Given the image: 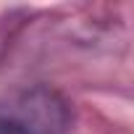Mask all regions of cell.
<instances>
[{"mask_svg": "<svg viewBox=\"0 0 134 134\" xmlns=\"http://www.w3.org/2000/svg\"><path fill=\"white\" fill-rule=\"evenodd\" d=\"M71 121L69 100L45 84L13 90L0 100V124L16 134H69Z\"/></svg>", "mask_w": 134, "mask_h": 134, "instance_id": "1", "label": "cell"}, {"mask_svg": "<svg viewBox=\"0 0 134 134\" xmlns=\"http://www.w3.org/2000/svg\"><path fill=\"white\" fill-rule=\"evenodd\" d=\"M0 134H16V131H11L8 126H3V124H0Z\"/></svg>", "mask_w": 134, "mask_h": 134, "instance_id": "2", "label": "cell"}]
</instances>
